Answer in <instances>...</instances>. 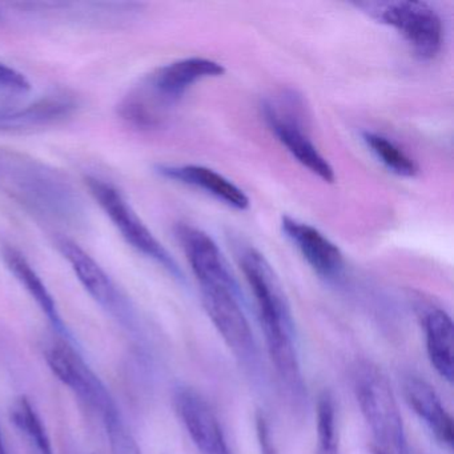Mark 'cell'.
Segmentation results:
<instances>
[{
  "label": "cell",
  "instance_id": "cell-25",
  "mask_svg": "<svg viewBox=\"0 0 454 454\" xmlns=\"http://www.w3.org/2000/svg\"><path fill=\"white\" fill-rule=\"evenodd\" d=\"M0 454H7L6 446H4V435L0 432Z\"/></svg>",
  "mask_w": 454,
  "mask_h": 454
},
{
  "label": "cell",
  "instance_id": "cell-5",
  "mask_svg": "<svg viewBox=\"0 0 454 454\" xmlns=\"http://www.w3.org/2000/svg\"><path fill=\"white\" fill-rule=\"evenodd\" d=\"M262 113L265 123L278 142L302 167L323 182L334 183L336 175L333 167L321 155L308 135L304 102L299 95L291 92L265 100Z\"/></svg>",
  "mask_w": 454,
  "mask_h": 454
},
{
  "label": "cell",
  "instance_id": "cell-16",
  "mask_svg": "<svg viewBox=\"0 0 454 454\" xmlns=\"http://www.w3.org/2000/svg\"><path fill=\"white\" fill-rule=\"evenodd\" d=\"M403 395L414 413L427 424L440 442L451 448L454 440L453 419L441 403L434 387L416 376L403 380Z\"/></svg>",
  "mask_w": 454,
  "mask_h": 454
},
{
  "label": "cell",
  "instance_id": "cell-18",
  "mask_svg": "<svg viewBox=\"0 0 454 454\" xmlns=\"http://www.w3.org/2000/svg\"><path fill=\"white\" fill-rule=\"evenodd\" d=\"M2 259L7 270L20 281V286L33 297L34 301L41 308L42 312L47 316L50 323L58 329L65 331V324L58 310L57 302L51 292L47 288L41 276L38 275L28 260L14 247L4 246L2 249Z\"/></svg>",
  "mask_w": 454,
  "mask_h": 454
},
{
  "label": "cell",
  "instance_id": "cell-26",
  "mask_svg": "<svg viewBox=\"0 0 454 454\" xmlns=\"http://www.w3.org/2000/svg\"><path fill=\"white\" fill-rule=\"evenodd\" d=\"M373 454H387V451L382 450V449H380L379 446H376V448H373Z\"/></svg>",
  "mask_w": 454,
  "mask_h": 454
},
{
  "label": "cell",
  "instance_id": "cell-22",
  "mask_svg": "<svg viewBox=\"0 0 454 454\" xmlns=\"http://www.w3.org/2000/svg\"><path fill=\"white\" fill-rule=\"evenodd\" d=\"M30 90V82L22 73L0 62V113L14 107L10 105L12 100L27 94Z\"/></svg>",
  "mask_w": 454,
  "mask_h": 454
},
{
  "label": "cell",
  "instance_id": "cell-12",
  "mask_svg": "<svg viewBox=\"0 0 454 454\" xmlns=\"http://www.w3.org/2000/svg\"><path fill=\"white\" fill-rule=\"evenodd\" d=\"M281 231L317 275L334 278L344 270L341 249L317 228L294 217L283 216Z\"/></svg>",
  "mask_w": 454,
  "mask_h": 454
},
{
  "label": "cell",
  "instance_id": "cell-17",
  "mask_svg": "<svg viewBox=\"0 0 454 454\" xmlns=\"http://www.w3.org/2000/svg\"><path fill=\"white\" fill-rule=\"evenodd\" d=\"M425 339L430 364L443 380L454 379V325L442 309H433L425 316Z\"/></svg>",
  "mask_w": 454,
  "mask_h": 454
},
{
  "label": "cell",
  "instance_id": "cell-9",
  "mask_svg": "<svg viewBox=\"0 0 454 454\" xmlns=\"http://www.w3.org/2000/svg\"><path fill=\"white\" fill-rule=\"evenodd\" d=\"M204 309L225 344L239 357H252L254 332L240 302L239 288L203 286Z\"/></svg>",
  "mask_w": 454,
  "mask_h": 454
},
{
  "label": "cell",
  "instance_id": "cell-20",
  "mask_svg": "<svg viewBox=\"0 0 454 454\" xmlns=\"http://www.w3.org/2000/svg\"><path fill=\"white\" fill-rule=\"evenodd\" d=\"M363 140L387 171L403 177H414L419 174L416 161L384 135L364 132Z\"/></svg>",
  "mask_w": 454,
  "mask_h": 454
},
{
  "label": "cell",
  "instance_id": "cell-15",
  "mask_svg": "<svg viewBox=\"0 0 454 454\" xmlns=\"http://www.w3.org/2000/svg\"><path fill=\"white\" fill-rule=\"evenodd\" d=\"M156 172L172 182L204 191L238 211H246L251 204L248 196L241 188L208 167L196 166V164H184V166L159 164L156 167Z\"/></svg>",
  "mask_w": 454,
  "mask_h": 454
},
{
  "label": "cell",
  "instance_id": "cell-21",
  "mask_svg": "<svg viewBox=\"0 0 454 454\" xmlns=\"http://www.w3.org/2000/svg\"><path fill=\"white\" fill-rule=\"evenodd\" d=\"M317 454H340L339 419L331 393L323 392L317 403Z\"/></svg>",
  "mask_w": 454,
  "mask_h": 454
},
{
  "label": "cell",
  "instance_id": "cell-2",
  "mask_svg": "<svg viewBox=\"0 0 454 454\" xmlns=\"http://www.w3.org/2000/svg\"><path fill=\"white\" fill-rule=\"evenodd\" d=\"M224 66L207 58H185L159 67L142 86L129 92L121 105L119 115L137 129H156L166 121L169 111L185 92L204 79L219 78Z\"/></svg>",
  "mask_w": 454,
  "mask_h": 454
},
{
  "label": "cell",
  "instance_id": "cell-1",
  "mask_svg": "<svg viewBox=\"0 0 454 454\" xmlns=\"http://www.w3.org/2000/svg\"><path fill=\"white\" fill-rule=\"evenodd\" d=\"M236 256L254 294L270 360L276 371H292L299 365V355L294 345V318L283 286L272 265L254 247H239Z\"/></svg>",
  "mask_w": 454,
  "mask_h": 454
},
{
  "label": "cell",
  "instance_id": "cell-11",
  "mask_svg": "<svg viewBox=\"0 0 454 454\" xmlns=\"http://www.w3.org/2000/svg\"><path fill=\"white\" fill-rule=\"evenodd\" d=\"M175 408L201 454H232L216 414L196 390L180 387L175 395Z\"/></svg>",
  "mask_w": 454,
  "mask_h": 454
},
{
  "label": "cell",
  "instance_id": "cell-23",
  "mask_svg": "<svg viewBox=\"0 0 454 454\" xmlns=\"http://www.w3.org/2000/svg\"><path fill=\"white\" fill-rule=\"evenodd\" d=\"M113 454H140L139 446L121 419V411L103 419Z\"/></svg>",
  "mask_w": 454,
  "mask_h": 454
},
{
  "label": "cell",
  "instance_id": "cell-24",
  "mask_svg": "<svg viewBox=\"0 0 454 454\" xmlns=\"http://www.w3.org/2000/svg\"><path fill=\"white\" fill-rule=\"evenodd\" d=\"M256 430L260 454H278L275 441H273L272 434H270V425H268L264 414H257Z\"/></svg>",
  "mask_w": 454,
  "mask_h": 454
},
{
  "label": "cell",
  "instance_id": "cell-6",
  "mask_svg": "<svg viewBox=\"0 0 454 454\" xmlns=\"http://www.w3.org/2000/svg\"><path fill=\"white\" fill-rule=\"evenodd\" d=\"M86 184L90 193L100 208L107 215L108 219L115 225L116 230L123 236L124 240L145 254L153 262H158L167 272L171 273L176 280H184L182 270L172 254L164 248L163 244L151 232L150 228L140 219L139 215L132 208L123 193L114 187L111 183L99 177L87 176Z\"/></svg>",
  "mask_w": 454,
  "mask_h": 454
},
{
  "label": "cell",
  "instance_id": "cell-4",
  "mask_svg": "<svg viewBox=\"0 0 454 454\" xmlns=\"http://www.w3.org/2000/svg\"><path fill=\"white\" fill-rule=\"evenodd\" d=\"M353 387L379 448L387 454H409L403 416L387 374L374 364L363 361L353 372Z\"/></svg>",
  "mask_w": 454,
  "mask_h": 454
},
{
  "label": "cell",
  "instance_id": "cell-19",
  "mask_svg": "<svg viewBox=\"0 0 454 454\" xmlns=\"http://www.w3.org/2000/svg\"><path fill=\"white\" fill-rule=\"evenodd\" d=\"M10 419L18 430L30 441L39 454H54L51 440L35 406L26 395L12 401L9 409Z\"/></svg>",
  "mask_w": 454,
  "mask_h": 454
},
{
  "label": "cell",
  "instance_id": "cell-3",
  "mask_svg": "<svg viewBox=\"0 0 454 454\" xmlns=\"http://www.w3.org/2000/svg\"><path fill=\"white\" fill-rule=\"evenodd\" d=\"M0 187L46 219L74 224L83 214L75 190L54 169L33 159L0 151Z\"/></svg>",
  "mask_w": 454,
  "mask_h": 454
},
{
  "label": "cell",
  "instance_id": "cell-14",
  "mask_svg": "<svg viewBox=\"0 0 454 454\" xmlns=\"http://www.w3.org/2000/svg\"><path fill=\"white\" fill-rule=\"evenodd\" d=\"M78 100L71 95L51 94L20 107L0 113V131L26 132L46 129L74 115Z\"/></svg>",
  "mask_w": 454,
  "mask_h": 454
},
{
  "label": "cell",
  "instance_id": "cell-13",
  "mask_svg": "<svg viewBox=\"0 0 454 454\" xmlns=\"http://www.w3.org/2000/svg\"><path fill=\"white\" fill-rule=\"evenodd\" d=\"M58 249L73 268L87 294L110 312H121L126 308L123 294L113 278L90 256L83 248L70 239L57 241Z\"/></svg>",
  "mask_w": 454,
  "mask_h": 454
},
{
  "label": "cell",
  "instance_id": "cell-8",
  "mask_svg": "<svg viewBox=\"0 0 454 454\" xmlns=\"http://www.w3.org/2000/svg\"><path fill=\"white\" fill-rule=\"evenodd\" d=\"M46 361L58 380L97 411L103 419L119 413L110 390L70 344L52 342L46 349Z\"/></svg>",
  "mask_w": 454,
  "mask_h": 454
},
{
  "label": "cell",
  "instance_id": "cell-10",
  "mask_svg": "<svg viewBox=\"0 0 454 454\" xmlns=\"http://www.w3.org/2000/svg\"><path fill=\"white\" fill-rule=\"evenodd\" d=\"M176 238L187 256L191 270L203 286L239 288L230 265L214 239L190 224L176 227Z\"/></svg>",
  "mask_w": 454,
  "mask_h": 454
},
{
  "label": "cell",
  "instance_id": "cell-7",
  "mask_svg": "<svg viewBox=\"0 0 454 454\" xmlns=\"http://www.w3.org/2000/svg\"><path fill=\"white\" fill-rule=\"evenodd\" d=\"M374 12L381 23L398 31L419 59L432 60L440 54L443 43L442 20L429 4L400 0L380 4Z\"/></svg>",
  "mask_w": 454,
  "mask_h": 454
}]
</instances>
